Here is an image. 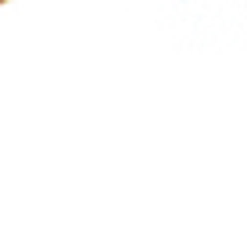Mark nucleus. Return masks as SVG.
I'll return each instance as SVG.
<instances>
[]
</instances>
